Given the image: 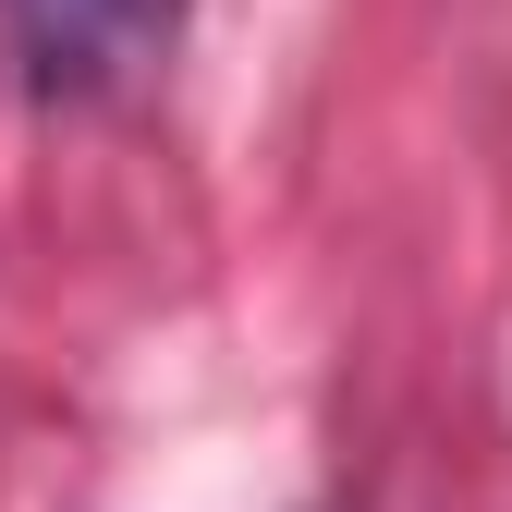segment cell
<instances>
[{
    "label": "cell",
    "mask_w": 512,
    "mask_h": 512,
    "mask_svg": "<svg viewBox=\"0 0 512 512\" xmlns=\"http://www.w3.org/2000/svg\"><path fill=\"white\" fill-rule=\"evenodd\" d=\"M0 25H13V61L49 98H110L171 61L183 0H0Z\"/></svg>",
    "instance_id": "cell-1"
}]
</instances>
